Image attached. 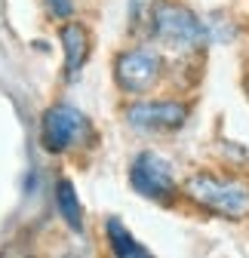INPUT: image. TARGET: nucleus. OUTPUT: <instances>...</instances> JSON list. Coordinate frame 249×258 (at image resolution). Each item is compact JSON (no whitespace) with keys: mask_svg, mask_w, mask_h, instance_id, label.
Masks as SVG:
<instances>
[{"mask_svg":"<svg viewBox=\"0 0 249 258\" xmlns=\"http://www.w3.org/2000/svg\"><path fill=\"white\" fill-rule=\"evenodd\" d=\"M55 212L58 218L68 224L74 234H83V206L77 200V190H74V181L71 178H58L55 181Z\"/></svg>","mask_w":249,"mask_h":258,"instance_id":"6e6552de","label":"nucleus"},{"mask_svg":"<svg viewBox=\"0 0 249 258\" xmlns=\"http://www.w3.org/2000/svg\"><path fill=\"white\" fill-rule=\"evenodd\" d=\"M246 92H249V83H246Z\"/></svg>","mask_w":249,"mask_h":258,"instance_id":"f8f14e48","label":"nucleus"},{"mask_svg":"<svg viewBox=\"0 0 249 258\" xmlns=\"http://www.w3.org/2000/svg\"><path fill=\"white\" fill-rule=\"evenodd\" d=\"M46 7H49V13H52L55 19H71V13H74V4H71V0H46Z\"/></svg>","mask_w":249,"mask_h":258,"instance_id":"9b49d317","label":"nucleus"},{"mask_svg":"<svg viewBox=\"0 0 249 258\" xmlns=\"http://www.w3.org/2000/svg\"><path fill=\"white\" fill-rule=\"evenodd\" d=\"M58 40L65 46V77L74 80L89 58V31L80 22H68V25H61Z\"/></svg>","mask_w":249,"mask_h":258,"instance_id":"0eeeda50","label":"nucleus"},{"mask_svg":"<svg viewBox=\"0 0 249 258\" xmlns=\"http://www.w3.org/2000/svg\"><path fill=\"white\" fill-rule=\"evenodd\" d=\"M151 34L163 49L178 52V55H188L206 46L209 40V31L206 25L181 4H172V0H154V10H151Z\"/></svg>","mask_w":249,"mask_h":258,"instance_id":"f03ea898","label":"nucleus"},{"mask_svg":"<svg viewBox=\"0 0 249 258\" xmlns=\"http://www.w3.org/2000/svg\"><path fill=\"white\" fill-rule=\"evenodd\" d=\"M181 190L194 206L206 209L209 215H219L228 221L249 218V184L243 178H222L212 172H194L184 178Z\"/></svg>","mask_w":249,"mask_h":258,"instance_id":"f257e3e1","label":"nucleus"},{"mask_svg":"<svg viewBox=\"0 0 249 258\" xmlns=\"http://www.w3.org/2000/svg\"><path fill=\"white\" fill-rule=\"evenodd\" d=\"M130 184H133V190L139 197H145L151 203L172 206L175 197H178V184H175L172 166L154 151L136 154V160L130 163Z\"/></svg>","mask_w":249,"mask_h":258,"instance_id":"7ed1b4c3","label":"nucleus"},{"mask_svg":"<svg viewBox=\"0 0 249 258\" xmlns=\"http://www.w3.org/2000/svg\"><path fill=\"white\" fill-rule=\"evenodd\" d=\"M151 10H154V0H133V4H130V22H133V28L148 25L151 22Z\"/></svg>","mask_w":249,"mask_h":258,"instance_id":"9d476101","label":"nucleus"},{"mask_svg":"<svg viewBox=\"0 0 249 258\" xmlns=\"http://www.w3.org/2000/svg\"><path fill=\"white\" fill-rule=\"evenodd\" d=\"M163 77V58L154 49H123L114 58V83L127 95H145Z\"/></svg>","mask_w":249,"mask_h":258,"instance_id":"39448f33","label":"nucleus"},{"mask_svg":"<svg viewBox=\"0 0 249 258\" xmlns=\"http://www.w3.org/2000/svg\"><path fill=\"white\" fill-rule=\"evenodd\" d=\"M105 237H108V246L117 258H148L151 252L127 231V224L120 218H108L105 221Z\"/></svg>","mask_w":249,"mask_h":258,"instance_id":"1a4fd4ad","label":"nucleus"},{"mask_svg":"<svg viewBox=\"0 0 249 258\" xmlns=\"http://www.w3.org/2000/svg\"><path fill=\"white\" fill-rule=\"evenodd\" d=\"M191 108L175 99H139L123 108L127 120L136 133H175L184 126Z\"/></svg>","mask_w":249,"mask_h":258,"instance_id":"423d86ee","label":"nucleus"},{"mask_svg":"<svg viewBox=\"0 0 249 258\" xmlns=\"http://www.w3.org/2000/svg\"><path fill=\"white\" fill-rule=\"evenodd\" d=\"M89 139V120L74 105H49L40 117V148L46 154H65Z\"/></svg>","mask_w":249,"mask_h":258,"instance_id":"20e7f679","label":"nucleus"}]
</instances>
